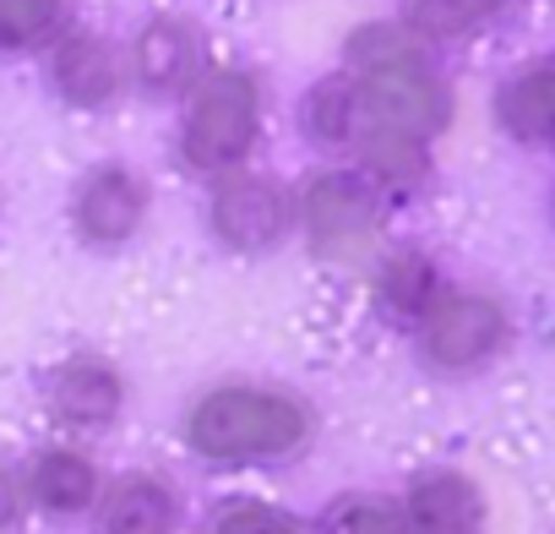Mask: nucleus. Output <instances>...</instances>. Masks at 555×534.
Segmentation results:
<instances>
[{
    "label": "nucleus",
    "instance_id": "1",
    "mask_svg": "<svg viewBox=\"0 0 555 534\" xmlns=\"http://www.w3.org/2000/svg\"><path fill=\"white\" fill-rule=\"evenodd\" d=\"M311 431V415L284 398V393H261V387H218L191 409V447L202 458H272V453H289L300 447Z\"/></svg>",
    "mask_w": 555,
    "mask_h": 534
},
{
    "label": "nucleus",
    "instance_id": "2",
    "mask_svg": "<svg viewBox=\"0 0 555 534\" xmlns=\"http://www.w3.org/2000/svg\"><path fill=\"white\" fill-rule=\"evenodd\" d=\"M250 142H256V82L240 72H212L185 115V158L196 169H223L240 164Z\"/></svg>",
    "mask_w": 555,
    "mask_h": 534
},
{
    "label": "nucleus",
    "instance_id": "3",
    "mask_svg": "<svg viewBox=\"0 0 555 534\" xmlns=\"http://www.w3.org/2000/svg\"><path fill=\"white\" fill-rule=\"evenodd\" d=\"M506 322L490 301L479 295H441L425 312V349L436 366H474L501 344Z\"/></svg>",
    "mask_w": 555,
    "mask_h": 534
},
{
    "label": "nucleus",
    "instance_id": "4",
    "mask_svg": "<svg viewBox=\"0 0 555 534\" xmlns=\"http://www.w3.org/2000/svg\"><path fill=\"white\" fill-rule=\"evenodd\" d=\"M306 224L322 251H360L376 234V196L354 175H322L306 191Z\"/></svg>",
    "mask_w": 555,
    "mask_h": 534
},
{
    "label": "nucleus",
    "instance_id": "5",
    "mask_svg": "<svg viewBox=\"0 0 555 534\" xmlns=\"http://www.w3.org/2000/svg\"><path fill=\"white\" fill-rule=\"evenodd\" d=\"M212 224L229 245H272L289 224V196L278 191L272 180H234L218 191L212 202Z\"/></svg>",
    "mask_w": 555,
    "mask_h": 534
},
{
    "label": "nucleus",
    "instance_id": "6",
    "mask_svg": "<svg viewBox=\"0 0 555 534\" xmlns=\"http://www.w3.org/2000/svg\"><path fill=\"white\" fill-rule=\"evenodd\" d=\"M142 207H147V191H142L137 175H126V169H99V175L77 191V229H82L88 240H99V245H115V240H126V234L137 229Z\"/></svg>",
    "mask_w": 555,
    "mask_h": 534
},
{
    "label": "nucleus",
    "instance_id": "7",
    "mask_svg": "<svg viewBox=\"0 0 555 534\" xmlns=\"http://www.w3.org/2000/svg\"><path fill=\"white\" fill-rule=\"evenodd\" d=\"M409 512L425 534H474L479 529V491L463 474H436L414 491Z\"/></svg>",
    "mask_w": 555,
    "mask_h": 534
},
{
    "label": "nucleus",
    "instance_id": "8",
    "mask_svg": "<svg viewBox=\"0 0 555 534\" xmlns=\"http://www.w3.org/2000/svg\"><path fill=\"white\" fill-rule=\"evenodd\" d=\"M175 529V496L137 474V480H120L109 491V507H104V534H169Z\"/></svg>",
    "mask_w": 555,
    "mask_h": 534
},
{
    "label": "nucleus",
    "instance_id": "9",
    "mask_svg": "<svg viewBox=\"0 0 555 534\" xmlns=\"http://www.w3.org/2000/svg\"><path fill=\"white\" fill-rule=\"evenodd\" d=\"M501 120L522 142H555V61L522 72L501 93Z\"/></svg>",
    "mask_w": 555,
    "mask_h": 534
},
{
    "label": "nucleus",
    "instance_id": "10",
    "mask_svg": "<svg viewBox=\"0 0 555 534\" xmlns=\"http://www.w3.org/2000/svg\"><path fill=\"white\" fill-rule=\"evenodd\" d=\"M55 409L66 420H82V425H99L120 409V382L104 360H72L55 382Z\"/></svg>",
    "mask_w": 555,
    "mask_h": 534
},
{
    "label": "nucleus",
    "instance_id": "11",
    "mask_svg": "<svg viewBox=\"0 0 555 534\" xmlns=\"http://www.w3.org/2000/svg\"><path fill=\"white\" fill-rule=\"evenodd\" d=\"M28 485H34L39 507H50V512H77V507H88L93 491H99L93 463L77 458V453H44V458L34 463V480H28Z\"/></svg>",
    "mask_w": 555,
    "mask_h": 534
},
{
    "label": "nucleus",
    "instance_id": "12",
    "mask_svg": "<svg viewBox=\"0 0 555 534\" xmlns=\"http://www.w3.org/2000/svg\"><path fill=\"white\" fill-rule=\"evenodd\" d=\"M501 7L506 0H409L403 23L420 39H457V34H474L479 23H490Z\"/></svg>",
    "mask_w": 555,
    "mask_h": 534
},
{
    "label": "nucleus",
    "instance_id": "13",
    "mask_svg": "<svg viewBox=\"0 0 555 534\" xmlns=\"http://www.w3.org/2000/svg\"><path fill=\"white\" fill-rule=\"evenodd\" d=\"M61 88H66L72 99H82V104H99V99H109V88H115V61H109L93 39H77V44H66V55H61Z\"/></svg>",
    "mask_w": 555,
    "mask_h": 534
},
{
    "label": "nucleus",
    "instance_id": "14",
    "mask_svg": "<svg viewBox=\"0 0 555 534\" xmlns=\"http://www.w3.org/2000/svg\"><path fill=\"white\" fill-rule=\"evenodd\" d=\"M66 12V0H0V50L39 44Z\"/></svg>",
    "mask_w": 555,
    "mask_h": 534
},
{
    "label": "nucleus",
    "instance_id": "15",
    "mask_svg": "<svg viewBox=\"0 0 555 534\" xmlns=\"http://www.w3.org/2000/svg\"><path fill=\"white\" fill-rule=\"evenodd\" d=\"M322 534H409V518L392 507V501H376V496H349L327 512Z\"/></svg>",
    "mask_w": 555,
    "mask_h": 534
},
{
    "label": "nucleus",
    "instance_id": "16",
    "mask_svg": "<svg viewBox=\"0 0 555 534\" xmlns=\"http://www.w3.org/2000/svg\"><path fill=\"white\" fill-rule=\"evenodd\" d=\"M185 55H191L185 34L169 28V23H158V28L142 39V72H147V82H158V88L169 82V88H175V82L185 77V66H191Z\"/></svg>",
    "mask_w": 555,
    "mask_h": 534
},
{
    "label": "nucleus",
    "instance_id": "17",
    "mask_svg": "<svg viewBox=\"0 0 555 534\" xmlns=\"http://www.w3.org/2000/svg\"><path fill=\"white\" fill-rule=\"evenodd\" d=\"M218 534H295V523L278 512V507H261V501H240L223 523H218Z\"/></svg>",
    "mask_w": 555,
    "mask_h": 534
},
{
    "label": "nucleus",
    "instance_id": "18",
    "mask_svg": "<svg viewBox=\"0 0 555 534\" xmlns=\"http://www.w3.org/2000/svg\"><path fill=\"white\" fill-rule=\"evenodd\" d=\"M387 284H392V301H398V306H420V301L430 295V279H425L420 262H398Z\"/></svg>",
    "mask_w": 555,
    "mask_h": 534
},
{
    "label": "nucleus",
    "instance_id": "19",
    "mask_svg": "<svg viewBox=\"0 0 555 534\" xmlns=\"http://www.w3.org/2000/svg\"><path fill=\"white\" fill-rule=\"evenodd\" d=\"M17 518V485H12V474L0 469V529H7Z\"/></svg>",
    "mask_w": 555,
    "mask_h": 534
}]
</instances>
